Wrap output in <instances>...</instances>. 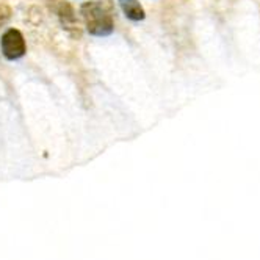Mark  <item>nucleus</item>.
I'll return each mask as SVG.
<instances>
[{"label":"nucleus","mask_w":260,"mask_h":260,"mask_svg":"<svg viewBox=\"0 0 260 260\" xmlns=\"http://www.w3.org/2000/svg\"><path fill=\"white\" fill-rule=\"evenodd\" d=\"M47 8L52 14L57 16L61 28L74 40H79L82 36V28L79 25L76 11L68 0H47Z\"/></svg>","instance_id":"2"},{"label":"nucleus","mask_w":260,"mask_h":260,"mask_svg":"<svg viewBox=\"0 0 260 260\" xmlns=\"http://www.w3.org/2000/svg\"><path fill=\"white\" fill-rule=\"evenodd\" d=\"M0 52L8 61L21 60L27 53V43L21 30L8 28L0 38Z\"/></svg>","instance_id":"3"},{"label":"nucleus","mask_w":260,"mask_h":260,"mask_svg":"<svg viewBox=\"0 0 260 260\" xmlns=\"http://www.w3.org/2000/svg\"><path fill=\"white\" fill-rule=\"evenodd\" d=\"M118 4H119V7H121V10H122V13L127 19L134 21V22L144 21L146 11L138 0H118Z\"/></svg>","instance_id":"4"},{"label":"nucleus","mask_w":260,"mask_h":260,"mask_svg":"<svg viewBox=\"0 0 260 260\" xmlns=\"http://www.w3.org/2000/svg\"><path fill=\"white\" fill-rule=\"evenodd\" d=\"M11 14H13V10L8 4H0V30H2L11 19Z\"/></svg>","instance_id":"5"},{"label":"nucleus","mask_w":260,"mask_h":260,"mask_svg":"<svg viewBox=\"0 0 260 260\" xmlns=\"http://www.w3.org/2000/svg\"><path fill=\"white\" fill-rule=\"evenodd\" d=\"M80 14L89 35L104 38L115 31L113 0H88L82 4Z\"/></svg>","instance_id":"1"}]
</instances>
